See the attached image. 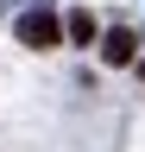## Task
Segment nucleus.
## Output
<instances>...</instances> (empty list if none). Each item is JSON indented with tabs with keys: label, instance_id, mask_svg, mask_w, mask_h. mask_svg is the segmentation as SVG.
Masks as SVG:
<instances>
[{
	"label": "nucleus",
	"instance_id": "nucleus-1",
	"mask_svg": "<svg viewBox=\"0 0 145 152\" xmlns=\"http://www.w3.org/2000/svg\"><path fill=\"white\" fill-rule=\"evenodd\" d=\"M19 45H32V51L63 45V19H50V13H25V19H19Z\"/></svg>",
	"mask_w": 145,
	"mask_h": 152
},
{
	"label": "nucleus",
	"instance_id": "nucleus-2",
	"mask_svg": "<svg viewBox=\"0 0 145 152\" xmlns=\"http://www.w3.org/2000/svg\"><path fill=\"white\" fill-rule=\"evenodd\" d=\"M101 57H107V64H133V57H139V38L126 32V26H114V32L101 38Z\"/></svg>",
	"mask_w": 145,
	"mask_h": 152
},
{
	"label": "nucleus",
	"instance_id": "nucleus-3",
	"mask_svg": "<svg viewBox=\"0 0 145 152\" xmlns=\"http://www.w3.org/2000/svg\"><path fill=\"white\" fill-rule=\"evenodd\" d=\"M63 38H69V45H95V13H88V7H76V13L63 19Z\"/></svg>",
	"mask_w": 145,
	"mask_h": 152
}]
</instances>
